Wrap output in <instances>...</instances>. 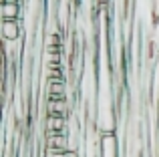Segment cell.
Returning <instances> with one entry per match:
<instances>
[{"instance_id":"6da1fadb","label":"cell","mask_w":159,"mask_h":157,"mask_svg":"<svg viewBox=\"0 0 159 157\" xmlns=\"http://www.w3.org/2000/svg\"><path fill=\"white\" fill-rule=\"evenodd\" d=\"M2 38L4 43H16L22 40V20H2Z\"/></svg>"},{"instance_id":"7a4b0ae2","label":"cell","mask_w":159,"mask_h":157,"mask_svg":"<svg viewBox=\"0 0 159 157\" xmlns=\"http://www.w3.org/2000/svg\"><path fill=\"white\" fill-rule=\"evenodd\" d=\"M47 147H48V151H73V147H70V137L66 133L47 135Z\"/></svg>"},{"instance_id":"3957f363","label":"cell","mask_w":159,"mask_h":157,"mask_svg":"<svg viewBox=\"0 0 159 157\" xmlns=\"http://www.w3.org/2000/svg\"><path fill=\"white\" fill-rule=\"evenodd\" d=\"M0 16L2 20H20L22 16V6L18 0H8L0 4Z\"/></svg>"},{"instance_id":"277c9868","label":"cell","mask_w":159,"mask_h":157,"mask_svg":"<svg viewBox=\"0 0 159 157\" xmlns=\"http://www.w3.org/2000/svg\"><path fill=\"white\" fill-rule=\"evenodd\" d=\"M51 133H66V117L48 115L47 117V135Z\"/></svg>"},{"instance_id":"5b68a950","label":"cell","mask_w":159,"mask_h":157,"mask_svg":"<svg viewBox=\"0 0 159 157\" xmlns=\"http://www.w3.org/2000/svg\"><path fill=\"white\" fill-rule=\"evenodd\" d=\"M47 113L48 115H61V117H66L69 113V103L65 99H48L47 101Z\"/></svg>"},{"instance_id":"8992f818","label":"cell","mask_w":159,"mask_h":157,"mask_svg":"<svg viewBox=\"0 0 159 157\" xmlns=\"http://www.w3.org/2000/svg\"><path fill=\"white\" fill-rule=\"evenodd\" d=\"M2 2H8V0H2ZM18 2H20V0H18Z\"/></svg>"}]
</instances>
